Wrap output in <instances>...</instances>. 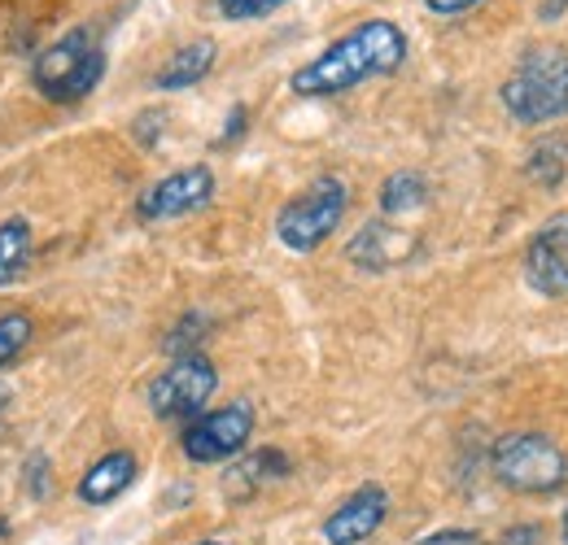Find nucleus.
Here are the masks:
<instances>
[{"mask_svg": "<svg viewBox=\"0 0 568 545\" xmlns=\"http://www.w3.org/2000/svg\"><path fill=\"white\" fill-rule=\"evenodd\" d=\"M254 436V407L250 402H227L219 410H202L189 419V428L180 432L184 459L189 463H227L236 454H245Z\"/></svg>", "mask_w": 568, "mask_h": 545, "instance_id": "6", "label": "nucleus"}, {"mask_svg": "<svg viewBox=\"0 0 568 545\" xmlns=\"http://www.w3.org/2000/svg\"><path fill=\"white\" fill-rule=\"evenodd\" d=\"M214 58H219V44L214 40H193V44H184V49L171 53V62L158 70L153 88L158 92H184V88H193V83H202L211 74Z\"/></svg>", "mask_w": 568, "mask_h": 545, "instance_id": "14", "label": "nucleus"}, {"mask_svg": "<svg viewBox=\"0 0 568 545\" xmlns=\"http://www.w3.org/2000/svg\"><path fill=\"white\" fill-rule=\"evenodd\" d=\"M565 166H568V140L551 136V140H542V144L529 153L525 175H529L538 188H556V184L565 179Z\"/></svg>", "mask_w": 568, "mask_h": 545, "instance_id": "17", "label": "nucleus"}, {"mask_svg": "<svg viewBox=\"0 0 568 545\" xmlns=\"http://www.w3.org/2000/svg\"><path fill=\"white\" fill-rule=\"evenodd\" d=\"M31 258H36L31 223L27 218H4L0 223V288L18 284L22 275L31 271Z\"/></svg>", "mask_w": 568, "mask_h": 545, "instance_id": "15", "label": "nucleus"}, {"mask_svg": "<svg viewBox=\"0 0 568 545\" xmlns=\"http://www.w3.org/2000/svg\"><path fill=\"white\" fill-rule=\"evenodd\" d=\"M214 389H219V371H214L211 358L184 353L162 376H153V384H149V410L158 419H193V414L206 410Z\"/></svg>", "mask_w": 568, "mask_h": 545, "instance_id": "7", "label": "nucleus"}, {"mask_svg": "<svg viewBox=\"0 0 568 545\" xmlns=\"http://www.w3.org/2000/svg\"><path fill=\"white\" fill-rule=\"evenodd\" d=\"M525 279L542 297H568V214H551L525 245Z\"/></svg>", "mask_w": 568, "mask_h": 545, "instance_id": "9", "label": "nucleus"}, {"mask_svg": "<svg viewBox=\"0 0 568 545\" xmlns=\"http://www.w3.org/2000/svg\"><path fill=\"white\" fill-rule=\"evenodd\" d=\"M141 472V463H136V454L132 450H110V454H101L83 480H79V502H88V506H110L114 497H123L128 489H132V480Z\"/></svg>", "mask_w": 568, "mask_h": 545, "instance_id": "12", "label": "nucleus"}, {"mask_svg": "<svg viewBox=\"0 0 568 545\" xmlns=\"http://www.w3.org/2000/svg\"><path fill=\"white\" fill-rule=\"evenodd\" d=\"M495 545H542V528L538 524H511Z\"/></svg>", "mask_w": 568, "mask_h": 545, "instance_id": "21", "label": "nucleus"}, {"mask_svg": "<svg viewBox=\"0 0 568 545\" xmlns=\"http://www.w3.org/2000/svg\"><path fill=\"white\" fill-rule=\"evenodd\" d=\"M101 79H105V49L88 27H74L62 40H53L31 66L36 92L53 105H74L92 96Z\"/></svg>", "mask_w": 568, "mask_h": 545, "instance_id": "4", "label": "nucleus"}, {"mask_svg": "<svg viewBox=\"0 0 568 545\" xmlns=\"http://www.w3.org/2000/svg\"><path fill=\"white\" fill-rule=\"evenodd\" d=\"M211 197H214L211 166H184V171L162 175L141 202H136V214H141L144 223H166V218H184V214L211 205Z\"/></svg>", "mask_w": 568, "mask_h": 545, "instance_id": "8", "label": "nucleus"}, {"mask_svg": "<svg viewBox=\"0 0 568 545\" xmlns=\"http://www.w3.org/2000/svg\"><path fill=\"white\" fill-rule=\"evenodd\" d=\"M565 9H568V0H547V4H542V18L551 22V18H560Z\"/></svg>", "mask_w": 568, "mask_h": 545, "instance_id": "25", "label": "nucleus"}, {"mask_svg": "<svg viewBox=\"0 0 568 545\" xmlns=\"http://www.w3.org/2000/svg\"><path fill=\"white\" fill-rule=\"evenodd\" d=\"M407 62V35L389 18H367L355 31H346L337 44H328L315 62L293 70L288 88L297 96H342L367 79L394 74Z\"/></svg>", "mask_w": 568, "mask_h": 545, "instance_id": "1", "label": "nucleus"}, {"mask_svg": "<svg viewBox=\"0 0 568 545\" xmlns=\"http://www.w3.org/2000/svg\"><path fill=\"white\" fill-rule=\"evenodd\" d=\"M433 13H442V18H455V13H468L473 4H481V0H425Z\"/></svg>", "mask_w": 568, "mask_h": 545, "instance_id": "23", "label": "nucleus"}, {"mask_svg": "<svg viewBox=\"0 0 568 545\" xmlns=\"http://www.w3.org/2000/svg\"><path fill=\"white\" fill-rule=\"evenodd\" d=\"M189 545H227V542H189Z\"/></svg>", "mask_w": 568, "mask_h": 545, "instance_id": "27", "label": "nucleus"}, {"mask_svg": "<svg viewBox=\"0 0 568 545\" xmlns=\"http://www.w3.org/2000/svg\"><path fill=\"white\" fill-rule=\"evenodd\" d=\"M425 545H477V533H468V528H446V533L425 537Z\"/></svg>", "mask_w": 568, "mask_h": 545, "instance_id": "22", "label": "nucleus"}, {"mask_svg": "<svg viewBox=\"0 0 568 545\" xmlns=\"http://www.w3.org/2000/svg\"><path fill=\"white\" fill-rule=\"evenodd\" d=\"M281 4H288V0H219V13H223L227 22H250V18L276 13Z\"/></svg>", "mask_w": 568, "mask_h": 545, "instance_id": "19", "label": "nucleus"}, {"mask_svg": "<svg viewBox=\"0 0 568 545\" xmlns=\"http://www.w3.org/2000/svg\"><path fill=\"white\" fill-rule=\"evenodd\" d=\"M428 202V179L416 171H394L385 184H381V214L394 218V214H412Z\"/></svg>", "mask_w": 568, "mask_h": 545, "instance_id": "16", "label": "nucleus"}, {"mask_svg": "<svg viewBox=\"0 0 568 545\" xmlns=\"http://www.w3.org/2000/svg\"><path fill=\"white\" fill-rule=\"evenodd\" d=\"M346 205H351V188L333 175L315 179L306 193H297L293 202L276 214V236H281L284 249L293 254H315L346 218Z\"/></svg>", "mask_w": 568, "mask_h": 545, "instance_id": "5", "label": "nucleus"}, {"mask_svg": "<svg viewBox=\"0 0 568 545\" xmlns=\"http://www.w3.org/2000/svg\"><path fill=\"white\" fill-rule=\"evenodd\" d=\"M498 96H503V110L525 127L568 119V49H556V44L529 49L503 79Z\"/></svg>", "mask_w": 568, "mask_h": 545, "instance_id": "2", "label": "nucleus"}, {"mask_svg": "<svg viewBox=\"0 0 568 545\" xmlns=\"http://www.w3.org/2000/svg\"><path fill=\"white\" fill-rule=\"evenodd\" d=\"M27 493H31V497H44V493H49V459H44V454H36V459L27 463Z\"/></svg>", "mask_w": 568, "mask_h": 545, "instance_id": "20", "label": "nucleus"}, {"mask_svg": "<svg viewBox=\"0 0 568 545\" xmlns=\"http://www.w3.org/2000/svg\"><path fill=\"white\" fill-rule=\"evenodd\" d=\"M490 472L511 493L547 497L568 484V450L547 432H507L490 450Z\"/></svg>", "mask_w": 568, "mask_h": 545, "instance_id": "3", "label": "nucleus"}, {"mask_svg": "<svg viewBox=\"0 0 568 545\" xmlns=\"http://www.w3.org/2000/svg\"><path fill=\"white\" fill-rule=\"evenodd\" d=\"M293 472V463H288V454L276 450V445H267V450H250V454H236V463L227 467V476H223V493L232 497V502H250L254 493H263L267 484H276Z\"/></svg>", "mask_w": 568, "mask_h": 545, "instance_id": "11", "label": "nucleus"}, {"mask_svg": "<svg viewBox=\"0 0 568 545\" xmlns=\"http://www.w3.org/2000/svg\"><path fill=\"white\" fill-rule=\"evenodd\" d=\"M245 132V110L236 105L232 114H227V123H223V136H219V144H232V140Z\"/></svg>", "mask_w": 568, "mask_h": 545, "instance_id": "24", "label": "nucleus"}, {"mask_svg": "<svg viewBox=\"0 0 568 545\" xmlns=\"http://www.w3.org/2000/svg\"><path fill=\"white\" fill-rule=\"evenodd\" d=\"M407 254H412V236L389 227V223H367L351 240V263H358L363 271H389Z\"/></svg>", "mask_w": 568, "mask_h": 545, "instance_id": "13", "label": "nucleus"}, {"mask_svg": "<svg viewBox=\"0 0 568 545\" xmlns=\"http://www.w3.org/2000/svg\"><path fill=\"white\" fill-rule=\"evenodd\" d=\"M389 520V493L381 484H358L355 493L324 520V542L328 545H363L381 533Z\"/></svg>", "mask_w": 568, "mask_h": 545, "instance_id": "10", "label": "nucleus"}, {"mask_svg": "<svg viewBox=\"0 0 568 545\" xmlns=\"http://www.w3.org/2000/svg\"><path fill=\"white\" fill-rule=\"evenodd\" d=\"M31 337H36V323H31L27 310L4 315V319H0V367H9V362L31 345Z\"/></svg>", "mask_w": 568, "mask_h": 545, "instance_id": "18", "label": "nucleus"}, {"mask_svg": "<svg viewBox=\"0 0 568 545\" xmlns=\"http://www.w3.org/2000/svg\"><path fill=\"white\" fill-rule=\"evenodd\" d=\"M560 524H565V542H568V506H565V520H560Z\"/></svg>", "mask_w": 568, "mask_h": 545, "instance_id": "26", "label": "nucleus"}]
</instances>
